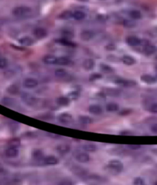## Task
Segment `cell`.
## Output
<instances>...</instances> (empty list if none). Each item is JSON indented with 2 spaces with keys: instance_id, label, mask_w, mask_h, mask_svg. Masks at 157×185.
Here are the masks:
<instances>
[{
  "instance_id": "6da1fadb",
  "label": "cell",
  "mask_w": 157,
  "mask_h": 185,
  "mask_svg": "<svg viewBox=\"0 0 157 185\" xmlns=\"http://www.w3.org/2000/svg\"><path fill=\"white\" fill-rule=\"evenodd\" d=\"M107 169L108 171L113 174H120L123 170V164L117 159H113L109 161L107 166Z\"/></svg>"
},
{
  "instance_id": "7a4b0ae2",
  "label": "cell",
  "mask_w": 157,
  "mask_h": 185,
  "mask_svg": "<svg viewBox=\"0 0 157 185\" xmlns=\"http://www.w3.org/2000/svg\"><path fill=\"white\" fill-rule=\"evenodd\" d=\"M32 9L26 6L15 7L12 9V15L16 17H24L31 13Z\"/></svg>"
},
{
  "instance_id": "3957f363",
  "label": "cell",
  "mask_w": 157,
  "mask_h": 185,
  "mask_svg": "<svg viewBox=\"0 0 157 185\" xmlns=\"http://www.w3.org/2000/svg\"><path fill=\"white\" fill-rule=\"evenodd\" d=\"M22 101L28 106H34L37 103V98L29 92H23L21 95Z\"/></svg>"
},
{
  "instance_id": "277c9868",
  "label": "cell",
  "mask_w": 157,
  "mask_h": 185,
  "mask_svg": "<svg viewBox=\"0 0 157 185\" xmlns=\"http://www.w3.org/2000/svg\"><path fill=\"white\" fill-rule=\"evenodd\" d=\"M115 83L117 85L122 86L124 88H131L137 85L136 82L132 79H125V78H117L116 79Z\"/></svg>"
},
{
  "instance_id": "5b68a950",
  "label": "cell",
  "mask_w": 157,
  "mask_h": 185,
  "mask_svg": "<svg viewBox=\"0 0 157 185\" xmlns=\"http://www.w3.org/2000/svg\"><path fill=\"white\" fill-rule=\"evenodd\" d=\"M58 121L62 124H69L73 121V116L69 113H61L58 117Z\"/></svg>"
},
{
  "instance_id": "8992f818",
  "label": "cell",
  "mask_w": 157,
  "mask_h": 185,
  "mask_svg": "<svg viewBox=\"0 0 157 185\" xmlns=\"http://www.w3.org/2000/svg\"><path fill=\"white\" fill-rule=\"evenodd\" d=\"M38 85V81L35 78H26L23 81V86L27 89H32Z\"/></svg>"
},
{
  "instance_id": "52a82bcc",
  "label": "cell",
  "mask_w": 157,
  "mask_h": 185,
  "mask_svg": "<svg viewBox=\"0 0 157 185\" xmlns=\"http://www.w3.org/2000/svg\"><path fill=\"white\" fill-rule=\"evenodd\" d=\"M141 42H142V40L139 39L136 36H134V35H130V36H128L126 39V43H127L128 45L132 47H136L139 46V45H141Z\"/></svg>"
},
{
  "instance_id": "ba28073f",
  "label": "cell",
  "mask_w": 157,
  "mask_h": 185,
  "mask_svg": "<svg viewBox=\"0 0 157 185\" xmlns=\"http://www.w3.org/2000/svg\"><path fill=\"white\" fill-rule=\"evenodd\" d=\"M19 151L17 148H13V147H9L5 151V155L8 158H15L19 156Z\"/></svg>"
},
{
  "instance_id": "9c48e42d",
  "label": "cell",
  "mask_w": 157,
  "mask_h": 185,
  "mask_svg": "<svg viewBox=\"0 0 157 185\" xmlns=\"http://www.w3.org/2000/svg\"><path fill=\"white\" fill-rule=\"evenodd\" d=\"M47 31H46L45 29L42 28V27H38V28H35L34 30H33V35L35 37H36L37 39H44L47 36Z\"/></svg>"
},
{
  "instance_id": "30bf717a",
  "label": "cell",
  "mask_w": 157,
  "mask_h": 185,
  "mask_svg": "<svg viewBox=\"0 0 157 185\" xmlns=\"http://www.w3.org/2000/svg\"><path fill=\"white\" fill-rule=\"evenodd\" d=\"M75 158L79 163L85 164L90 161V155L86 152H80L78 154H77Z\"/></svg>"
},
{
  "instance_id": "8fae6325",
  "label": "cell",
  "mask_w": 157,
  "mask_h": 185,
  "mask_svg": "<svg viewBox=\"0 0 157 185\" xmlns=\"http://www.w3.org/2000/svg\"><path fill=\"white\" fill-rule=\"evenodd\" d=\"M43 163L45 165H56L58 164V159L55 156L49 155L44 157Z\"/></svg>"
},
{
  "instance_id": "7c38bea8",
  "label": "cell",
  "mask_w": 157,
  "mask_h": 185,
  "mask_svg": "<svg viewBox=\"0 0 157 185\" xmlns=\"http://www.w3.org/2000/svg\"><path fill=\"white\" fill-rule=\"evenodd\" d=\"M88 111L90 114L94 115H100L103 113L102 107L99 105H91L89 106Z\"/></svg>"
},
{
  "instance_id": "4fadbf2b",
  "label": "cell",
  "mask_w": 157,
  "mask_h": 185,
  "mask_svg": "<svg viewBox=\"0 0 157 185\" xmlns=\"http://www.w3.org/2000/svg\"><path fill=\"white\" fill-rule=\"evenodd\" d=\"M56 151L58 154H68L71 151V147L68 144H61L56 146Z\"/></svg>"
},
{
  "instance_id": "5bb4252c",
  "label": "cell",
  "mask_w": 157,
  "mask_h": 185,
  "mask_svg": "<svg viewBox=\"0 0 157 185\" xmlns=\"http://www.w3.org/2000/svg\"><path fill=\"white\" fill-rule=\"evenodd\" d=\"M55 42H57L58 44L63 45L66 47H75L76 44L74 42H71L70 39H64V38H61V39H58L55 40Z\"/></svg>"
},
{
  "instance_id": "9a60e30c",
  "label": "cell",
  "mask_w": 157,
  "mask_h": 185,
  "mask_svg": "<svg viewBox=\"0 0 157 185\" xmlns=\"http://www.w3.org/2000/svg\"><path fill=\"white\" fill-rule=\"evenodd\" d=\"M94 37V32L91 30H84L81 32V39L83 41H90L93 39Z\"/></svg>"
},
{
  "instance_id": "2e32d148",
  "label": "cell",
  "mask_w": 157,
  "mask_h": 185,
  "mask_svg": "<svg viewBox=\"0 0 157 185\" xmlns=\"http://www.w3.org/2000/svg\"><path fill=\"white\" fill-rule=\"evenodd\" d=\"M141 81L144 83H146V84H149V85H151V84H154L156 82H157V78L156 77H154L153 75H143L141 77Z\"/></svg>"
},
{
  "instance_id": "e0dca14e",
  "label": "cell",
  "mask_w": 157,
  "mask_h": 185,
  "mask_svg": "<svg viewBox=\"0 0 157 185\" xmlns=\"http://www.w3.org/2000/svg\"><path fill=\"white\" fill-rule=\"evenodd\" d=\"M56 103L58 105L61 106V107H66L70 105L71 99L68 96H61V97L58 98L56 100Z\"/></svg>"
},
{
  "instance_id": "ac0fdd59",
  "label": "cell",
  "mask_w": 157,
  "mask_h": 185,
  "mask_svg": "<svg viewBox=\"0 0 157 185\" xmlns=\"http://www.w3.org/2000/svg\"><path fill=\"white\" fill-rule=\"evenodd\" d=\"M82 66H83L84 70L91 71L93 70V68L95 66V62L92 58H87V59H85L84 61Z\"/></svg>"
},
{
  "instance_id": "d6986e66",
  "label": "cell",
  "mask_w": 157,
  "mask_h": 185,
  "mask_svg": "<svg viewBox=\"0 0 157 185\" xmlns=\"http://www.w3.org/2000/svg\"><path fill=\"white\" fill-rule=\"evenodd\" d=\"M143 53L146 55H151L155 54L157 52V47L153 45L147 44L143 46Z\"/></svg>"
},
{
  "instance_id": "ffe728a7",
  "label": "cell",
  "mask_w": 157,
  "mask_h": 185,
  "mask_svg": "<svg viewBox=\"0 0 157 185\" xmlns=\"http://www.w3.org/2000/svg\"><path fill=\"white\" fill-rule=\"evenodd\" d=\"M122 62L127 66H130V65H133L136 64V60L133 57H132L131 55H125L122 57Z\"/></svg>"
},
{
  "instance_id": "44dd1931",
  "label": "cell",
  "mask_w": 157,
  "mask_h": 185,
  "mask_svg": "<svg viewBox=\"0 0 157 185\" xmlns=\"http://www.w3.org/2000/svg\"><path fill=\"white\" fill-rule=\"evenodd\" d=\"M20 45H22L23 46H32V45H34V40L29 36H24V37L21 38L19 40Z\"/></svg>"
},
{
  "instance_id": "7402d4cb",
  "label": "cell",
  "mask_w": 157,
  "mask_h": 185,
  "mask_svg": "<svg viewBox=\"0 0 157 185\" xmlns=\"http://www.w3.org/2000/svg\"><path fill=\"white\" fill-rule=\"evenodd\" d=\"M32 157L33 160H35L36 161H43L44 159V152L40 149H35L32 151Z\"/></svg>"
},
{
  "instance_id": "603a6c76",
  "label": "cell",
  "mask_w": 157,
  "mask_h": 185,
  "mask_svg": "<svg viewBox=\"0 0 157 185\" xmlns=\"http://www.w3.org/2000/svg\"><path fill=\"white\" fill-rule=\"evenodd\" d=\"M58 58L55 55H47L43 58L44 63L47 65H57Z\"/></svg>"
},
{
  "instance_id": "cb8c5ba5",
  "label": "cell",
  "mask_w": 157,
  "mask_h": 185,
  "mask_svg": "<svg viewBox=\"0 0 157 185\" xmlns=\"http://www.w3.org/2000/svg\"><path fill=\"white\" fill-rule=\"evenodd\" d=\"M120 110V106L116 102H109L106 105V111L108 112H117Z\"/></svg>"
},
{
  "instance_id": "d4e9b609",
  "label": "cell",
  "mask_w": 157,
  "mask_h": 185,
  "mask_svg": "<svg viewBox=\"0 0 157 185\" xmlns=\"http://www.w3.org/2000/svg\"><path fill=\"white\" fill-rule=\"evenodd\" d=\"M71 63H72L71 60L70 58H68V57L62 56V57L58 58L57 65H58L65 66V65H70Z\"/></svg>"
},
{
  "instance_id": "484cf974",
  "label": "cell",
  "mask_w": 157,
  "mask_h": 185,
  "mask_svg": "<svg viewBox=\"0 0 157 185\" xmlns=\"http://www.w3.org/2000/svg\"><path fill=\"white\" fill-rule=\"evenodd\" d=\"M78 121L82 124H90L94 122L93 118H91L89 116H87V115H81V116H79Z\"/></svg>"
},
{
  "instance_id": "4316f807",
  "label": "cell",
  "mask_w": 157,
  "mask_h": 185,
  "mask_svg": "<svg viewBox=\"0 0 157 185\" xmlns=\"http://www.w3.org/2000/svg\"><path fill=\"white\" fill-rule=\"evenodd\" d=\"M129 16L133 20H138L142 18V13L140 12V11L139 10H136V9H133V10H131L130 12H129Z\"/></svg>"
},
{
  "instance_id": "83f0119b",
  "label": "cell",
  "mask_w": 157,
  "mask_h": 185,
  "mask_svg": "<svg viewBox=\"0 0 157 185\" xmlns=\"http://www.w3.org/2000/svg\"><path fill=\"white\" fill-rule=\"evenodd\" d=\"M55 75L56 78L61 79V78H65L68 75V72L64 68H58V69L55 70Z\"/></svg>"
},
{
  "instance_id": "f1b7e54d",
  "label": "cell",
  "mask_w": 157,
  "mask_h": 185,
  "mask_svg": "<svg viewBox=\"0 0 157 185\" xmlns=\"http://www.w3.org/2000/svg\"><path fill=\"white\" fill-rule=\"evenodd\" d=\"M8 144H9V147L19 148L20 147V145H21V141L18 138H14L9 140V142H8Z\"/></svg>"
},
{
  "instance_id": "f546056e",
  "label": "cell",
  "mask_w": 157,
  "mask_h": 185,
  "mask_svg": "<svg viewBox=\"0 0 157 185\" xmlns=\"http://www.w3.org/2000/svg\"><path fill=\"white\" fill-rule=\"evenodd\" d=\"M86 14L82 11H79V10H77L74 12H73V18H74L75 20H77V21H80V20H83L84 19H85Z\"/></svg>"
},
{
  "instance_id": "4dcf8cb0",
  "label": "cell",
  "mask_w": 157,
  "mask_h": 185,
  "mask_svg": "<svg viewBox=\"0 0 157 185\" xmlns=\"http://www.w3.org/2000/svg\"><path fill=\"white\" fill-rule=\"evenodd\" d=\"M83 149L87 152H94L97 150V147L94 144H85L83 145Z\"/></svg>"
},
{
  "instance_id": "1f68e13d",
  "label": "cell",
  "mask_w": 157,
  "mask_h": 185,
  "mask_svg": "<svg viewBox=\"0 0 157 185\" xmlns=\"http://www.w3.org/2000/svg\"><path fill=\"white\" fill-rule=\"evenodd\" d=\"M100 70L102 71L103 72H104V73L114 72V68H112L110 65H107V64H104V63L100 64Z\"/></svg>"
},
{
  "instance_id": "d6a6232c",
  "label": "cell",
  "mask_w": 157,
  "mask_h": 185,
  "mask_svg": "<svg viewBox=\"0 0 157 185\" xmlns=\"http://www.w3.org/2000/svg\"><path fill=\"white\" fill-rule=\"evenodd\" d=\"M61 35H62V38H64V39H71L72 38L74 37V32L71 31V30H69V29H64L61 31Z\"/></svg>"
},
{
  "instance_id": "836d02e7",
  "label": "cell",
  "mask_w": 157,
  "mask_h": 185,
  "mask_svg": "<svg viewBox=\"0 0 157 185\" xmlns=\"http://www.w3.org/2000/svg\"><path fill=\"white\" fill-rule=\"evenodd\" d=\"M71 17H73V12L69 10H66L64 11L63 12H61L59 16V18L61 19H69Z\"/></svg>"
},
{
  "instance_id": "e575fe53",
  "label": "cell",
  "mask_w": 157,
  "mask_h": 185,
  "mask_svg": "<svg viewBox=\"0 0 157 185\" xmlns=\"http://www.w3.org/2000/svg\"><path fill=\"white\" fill-rule=\"evenodd\" d=\"M7 91L9 94H12V95H17L18 93L19 92V88H18L17 86L15 85H12L7 88Z\"/></svg>"
},
{
  "instance_id": "d590c367",
  "label": "cell",
  "mask_w": 157,
  "mask_h": 185,
  "mask_svg": "<svg viewBox=\"0 0 157 185\" xmlns=\"http://www.w3.org/2000/svg\"><path fill=\"white\" fill-rule=\"evenodd\" d=\"M71 100H77L80 96V92L77 91H71L67 95Z\"/></svg>"
},
{
  "instance_id": "8d00e7d4",
  "label": "cell",
  "mask_w": 157,
  "mask_h": 185,
  "mask_svg": "<svg viewBox=\"0 0 157 185\" xmlns=\"http://www.w3.org/2000/svg\"><path fill=\"white\" fill-rule=\"evenodd\" d=\"M123 25L126 28H133V27H135L136 24L132 20L124 19L123 22Z\"/></svg>"
},
{
  "instance_id": "74e56055",
  "label": "cell",
  "mask_w": 157,
  "mask_h": 185,
  "mask_svg": "<svg viewBox=\"0 0 157 185\" xmlns=\"http://www.w3.org/2000/svg\"><path fill=\"white\" fill-rule=\"evenodd\" d=\"M100 78H102V75L100 74V73L94 72L93 74L90 75L89 80L90 82H94V81H97V80H99Z\"/></svg>"
},
{
  "instance_id": "f35d334b",
  "label": "cell",
  "mask_w": 157,
  "mask_h": 185,
  "mask_svg": "<svg viewBox=\"0 0 157 185\" xmlns=\"http://www.w3.org/2000/svg\"><path fill=\"white\" fill-rule=\"evenodd\" d=\"M8 66V60L5 58H0V69H3Z\"/></svg>"
},
{
  "instance_id": "ab89813d",
  "label": "cell",
  "mask_w": 157,
  "mask_h": 185,
  "mask_svg": "<svg viewBox=\"0 0 157 185\" xmlns=\"http://www.w3.org/2000/svg\"><path fill=\"white\" fill-rule=\"evenodd\" d=\"M133 184L136 185H143L145 184V181H144L143 178H142V177H136V178L133 180Z\"/></svg>"
},
{
  "instance_id": "60d3db41",
  "label": "cell",
  "mask_w": 157,
  "mask_h": 185,
  "mask_svg": "<svg viewBox=\"0 0 157 185\" xmlns=\"http://www.w3.org/2000/svg\"><path fill=\"white\" fill-rule=\"evenodd\" d=\"M149 111L152 113L157 114V102L152 104L150 105V107H149Z\"/></svg>"
},
{
  "instance_id": "b9f144b4",
  "label": "cell",
  "mask_w": 157,
  "mask_h": 185,
  "mask_svg": "<svg viewBox=\"0 0 157 185\" xmlns=\"http://www.w3.org/2000/svg\"><path fill=\"white\" fill-rule=\"evenodd\" d=\"M105 49L107 51H114L117 49V46H116V45L114 44V43H110V44L107 45L105 46Z\"/></svg>"
},
{
  "instance_id": "7bdbcfd3",
  "label": "cell",
  "mask_w": 157,
  "mask_h": 185,
  "mask_svg": "<svg viewBox=\"0 0 157 185\" xmlns=\"http://www.w3.org/2000/svg\"><path fill=\"white\" fill-rule=\"evenodd\" d=\"M127 147L131 150H138V149L141 148L142 146L139 145V144H128V145H127Z\"/></svg>"
},
{
  "instance_id": "ee69618b",
  "label": "cell",
  "mask_w": 157,
  "mask_h": 185,
  "mask_svg": "<svg viewBox=\"0 0 157 185\" xmlns=\"http://www.w3.org/2000/svg\"><path fill=\"white\" fill-rule=\"evenodd\" d=\"M107 17L106 16H104V15H98L97 16V19L99 20V21H101V22H104L105 20H107Z\"/></svg>"
},
{
  "instance_id": "f6af8a7d",
  "label": "cell",
  "mask_w": 157,
  "mask_h": 185,
  "mask_svg": "<svg viewBox=\"0 0 157 185\" xmlns=\"http://www.w3.org/2000/svg\"><path fill=\"white\" fill-rule=\"evenodd\" d=\"M120 135L127 136V135H133V133L131 132V131H123L120 132Z\"/></svg>"
},
{
  "instance_id": "bcb514c9",
  "label": "cell",
  "mask_w": 157,
  "mask_h": 185,
  "mask_svg": "<svg viewBox=\"0 0 157 185\" xmlns=\"http://www.w3.org/2000/svg\"><path fill=\"white\" fill-rule=\"evenodd\" d=\"M151 131H152L154 134L157 135V124H153V125L151 127Z\"/></svg>"
},
{
  "instance_id": "7dc6e473",
  "label": "cell",
  "mask_w": 157,
  "mask_h": 185,
  "mask_svg": "<svg viewBox=\"0 0 157 185\" xmlns=\"http://www.w3.org/2000/svg\"><path fill=\"white\" fill-rule=\"evenodd\" d=\"M78 1H81V2H86L87 0H78Z\"/></svg>"
},
{
  "instance_id": "c3c4849f",
  "label": "cell",
  "mask_w": 157,
  "mask_h": 185,
  "mask_svg": "<svg viewBox=\"0 0 157 185\" xmlns=\"http://www.w3.org/2000/svg\"><path fill=\"white\" fill-rule=\"evenodd\" d=\"M156 78H157V76H156Z\"/></svg>"
}]
</instances>
